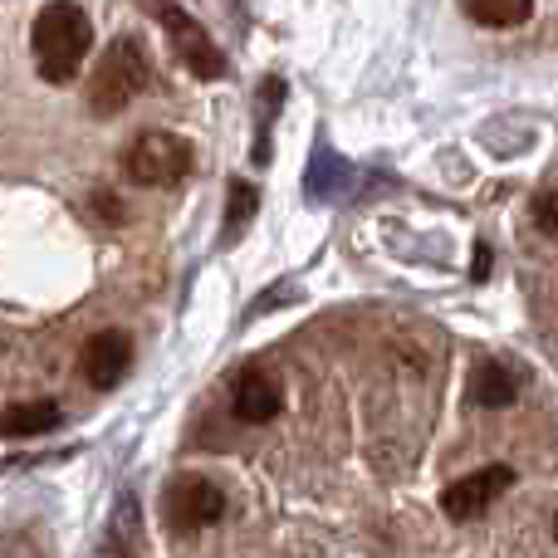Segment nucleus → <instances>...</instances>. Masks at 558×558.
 I'll return each instance as SVG.
<instances>
[{"label": "nucleus", "instance_id": "9b49d317", "mask_svg": "<svg viewBox=\"0 0 558 558\" xmlns=\"http://www.w3.org/2000/svg\"><path fill=\"white\" fill-rule=\"evenodd\" d=\"M461 5L485 29H514L534 15V0H461Z\"/></svg>", "mask_w": 558, "mask_h": 558}, {"label": "nucleus", "instance_id": "39448f33", "mask_svg": "<svg viewBox=\"0 0 558 558\" xmlns=\"http://www.w3.org/2000/svg\"><path fill=\"white\" fill-rule=\"evenodd\" d=\"M510 485H514L510 465H485V471H471V475H461V481L446 485L441 510L451 514V520H481V514L490 510L505 490H510Z\"/></svg>", "mask_w": 558, "mask_h": 558}, {"label": "nucleus", "instance_id": "ddd939ff", "mask_svg": "<svg viewBox=\"0 0 558 558\" xmlns=\"http://www.w3.org/2000/svg\"><path fill=\"white\" fill-rule=\"evenodd\" d=\"M534 216H539V231H544V235H554V241H558V192L539 196V206H534Z\"/></svg>", "mask_w": 558, "mask_h": 558}, {"label": "nucleus", "instance_id": "20e7f679", "mask_svg": "<svg viewBox=\"0 0 558 558\" xmlns=\"http://www.w3.org/2000/svg\"><path fill=\"white\" fill-rule=\"evenodd\" d=\"M143 10L147 15H157V25L167 29V39H172V49H177V59H182L186 69H192L196 78H221L226 74V59H221V49L211 45V35L202 29V20L196 15H186L177 0H143Z\"/></svg>", "mask_w": 558, "mask_h": 558}, {"label": "nucleus", "instance_id": "1a4fd4ad", "mask_svg": "<svg viewBox=\"0 0 558 558\" xmlns=\"http://www.w3.org/2000/svg\"><path fill=\"white\" fill-rule=\"evenodd\" d=\"M59 422H64L59 402H20L0 416V436H10V441H20V436H45V432H54Z\"/></svg>", "mask_w": 558, "mask_h": 558}, {"label": "nucleus", "instance_id": "9d476101", "mask_svg": "<svg viewBox=\"0 0 558 558\" xmlns=\"http://www.w3.org/2000/svg\"><path fill=\"white\" fill-rule=\"evenodd\" d=\"M520 397V377L505 363H481L471 373V402L475 407H510Z\"/></svg>", "mask_w": 558, "mask_h": 558}, {"label": "nucleus", "instance_id": "4468645a", "mask_svg": "<svg viewBox=\"0 0 558 558\" xmlns=\"http://www.w3.org/2000/svg\"><path fill=\"white\" fill-rule=\"evenodd\" d=\"M475 255H481V260H475V279H485V275H490V251H485V245H481V251H475Z\"/></svg>", "mask_w": 558, "mask_h": 558}, {"label": "nucleus", "instance_id": "0eeeda50", "mask_svg": "<svg viewBox=\"0 0 558 558\" xmlns=\"http://www.w3.org/2000/svg\"><path fill=\"white\" fill-rule=\"evenodd\" d=\"M128 367H133V338L123 333V328H104V333H94L84 343V353H78V373H84L88 387H118L128 377Z\"/></svg>", "mask_w": 558, "mask_h": 558}, {"label": "nucleus", "instance_id": "f03ea898", "mask_svg": "<svg viewBox=\"0 0 558 558\" xmlns=\"http://www.w3.org/2000/svg\"><path fill=\"white\" fill-rule=\"evenodd\" d=\"M147 84H153L147 54L133 45V39H113L104 64H98V74H94V84H88V108H94L98 118H113V113H123Z\"/></svg>", "mask_w": 558, "mask_h": 558}, {"label": "nucleus", "instance_id": "6e6552de", "mask_svg": "<svg viewBox=\"0 0 558 558\" xmlns=\"http://www.w3.org/2000/svg\"><path fill=\"white\" fill-rule=\"evenodd\" d=\"M231 412L241 416V422H275L279 412H284V387L275 383L270 373H260V367H251V373L235 377V392H231Z\"/></svg>", "mask_w": 558, "mask_h": 558}, {"label": "nucleus", "instance_id": "2eb2a0df", "mask_svg": "<svg viewBox=\"0 0 558 558\" xmlns=\"http://www.w3.org/2000/svg\"><path fill=\"white\" fill-rule=\"evenodd\" d=\"M554 539H558V520H554Z\"/></svg>", "mask_w": 558, "mask_h": 558}, {"label": "nucleus", "instance_id": "423d86ee", "mask_svg": "<svg viewBox=\"0 0 558 558\" xmlns=\"http://www.w3.org/2000/svg\"><path fill=\"white\" fill-rule=\"evenodd\" d=\"M226 514V495L221 485L202 481V475H182V481L167 490V520L172 530H206Z\"/></svg>", "mask_w": 558, "mask_h": 558}, {"label": "nucleus", "instance_id": "7ed1b4c3", "mask_svg": "<svg viewBox=\"0 0 558 558\" xmlns=\"http://www.w3.org/2000/svg\"><path fill=\"white\" fill-rule=\"evenodd\" d=\"M123 172L137 186H177L192 172V147H186V137L167 133V128H147V133H137L128 143Z\"/></svg>", "mask_w": 558, "mask_h": 558}, {"label": "nucleus", "instance_id": "f257e3e1", "mask_svg": "<svg viewBox=\"0 0 558 558\" xmlns=\"http://www.w3.org/2000/svg\"><path fill=\"white\" fill-rule=\"evenodd\" d=\"M29 45H35L39 78L45 84H69L78 74V64L88 59V49H94V20L74 0H54L35 15Z\"/></svg>", "mask_w": 558, "mask_h": 558}, {"label": "nucleus", "instance_id": "f8f14e48", "mask_svg": "<svg viewBox=\"0 0 558 558\" xmlns=\"http://www.w3.org/2000/svg\"><path fill=\"white\" fill-rule=\"evenodd\" d=\"M255 211H260V192H255L251 182H231V211H226V216H231V235L241 231Z\"/></svg>", "mask_w": 558, "mask_h": 558}]
</instances>
